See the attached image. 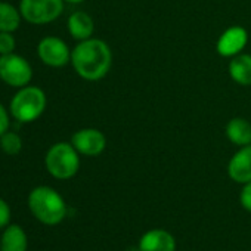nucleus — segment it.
<instances>
[{"instance_id": "1", "label": "nucleus", "mask_w": 251, "mask_h": 251, "mask_svg": "<svg viewBox=\"0 0 251 251\" xmlns=\"http://www.w3.org/2000/svg\"><path fill=\"white\" fill-rule=\"evenodd\" d=\"M71 64L74 71L87 81H98L108 75L112 65V52L108 43L90 37L78 42L71 50Z\"/></svg>"}, {"instance_id": "2", "label": "nucleus", "mask_w": 251, "mask_h": 251, "mask_svg": "<svg viewBox=\"0 0 251 251\" xmlns=\"http://www.w3.org/2000/svg\"><path fill=\"white\" fill-rule=\"evenodd\" d=\"M28 208L43 225H59L67 216V204L59 192L49 186H37L28 195Z\"/></svg>"}, {"instance_id": "3", "label": "nucleus", "mask_w": 251, "mask_h": 251, "mask_svg": "<svg viewBox=\"0 0 251 251\" xmlns=\"http://www.w3.org/2000/svg\"><path fill=\"white\" fill-rule=\"evenodd\" d=\"M45 164L50 176L59 180H67L77 175L80 169V154L73 144L58 142L49 148L45 157Z\"/></svg>"}, {"instance_id": "4", "label": "nucleus", "mask_w": 251, "mask_h": 251, "mask_svg": "<svg viewBox=\"0 0 251 251\" xmlns=\"http://www.w3.org/2000/svg\"><path fill=\"white\" fill-rule=\"evenodd\" d=\"M46 102V95L40 87L24 86L11 100V114L20 123H31L45 112Z\"/></svg>"}, {"instance_id": "5", "label": "nucleus", "mask_w": 251, "mask_h": 251, "mask_svg": "<svg viewBox=\"0 0 251 251\" xmlns=\"http://www.w3.org/2000/svg\"><path fill=\"white\" fill-rule=\"evenodd\" d=\"M64 0H21V17L36 25L49 24L61 17Z\"/></svg>"}, {"instance_id": "6", "label": "nucleus", "mask_w": 251, "mask_h": 251, "mask_svg": "<svg viewBox=\"0 0 251 251\" xmlns=\"http://www.w3.org/2000/svg\"><path fill=\"white\" fill-rule=\"evenodd\" d=\"M0 78L12 87H24L33 78V68L20 55L9 53L0 56Z\"/></svg>"}, {"instance_id": "7", "label": "nucleus", "mask_w": 251, "mask_h": 251, "mask_svg": "<svg viewBox=\"0 0 251 251\" xmlns=\"http://www.w3.org/2000/svg\"><path fill=\"white\" fill-rule=\"evenodd\" d=\"M37 55L43 64L53 68H59L71 62V50L67 43L53 36L40 40L37 46Z\"/></svg>"}, {"instance_id": "8", "label": "nucleus", "mask_w": 251, "mask_h": 251, "mask_svg": "<svg viewBox=\"0 0 251 251\" xmlns=\"http://www.w3.org/2000/svg\"><path fill=\"white\" fill-rule=\"evenodd\" d=\"M71 144L80 155L98 157L106 148V138L99 129L86 127V129L77 130L73 135Z\"/></svg>"}, {"instance_id": "9", "label": "nucleus", "mask_w": 251, "mask_h": 251, "mask_svg": "<svg viewBox=\"0 0 251 251\" xmlns=\"http://www.w3.org/2000/svg\"><path fill=\"white\" fill-rule=\"evenodd\" d=\"M247 43H248V31L241 25H232L220 34L216 43V50L223 58H233L242 53Z\"/></svg>"}, {"instance_id": "10", "label": "nucleus", "mask_w": 251, "mask_h": 251, "mask_svg": "<svg viewBox=\"0 0 251 251\" xmlns=\"http://www.w3.org/2000/svg\"><path fill=\"white\" fill-rule=\"evenodd\" d=\"M227 175L236 183L251 180V145L241 147L227 163Z\"/></svg>"}, {"instance_id": "11", "label": "nucleus", "mask_w": 251, "mask_h": 251, "mask_svg": "<svg viewBox=\"0 0 251 251\" xmlns=\"http://www.w3.org/2000/svg\"><path fill=\"white\" fill-rule=\"evenodd\" d=\"M176 239L166 229H151L142 235L139 251H175Z\"/></svg>"}, {"instance_id": "12", "label": "nucleus", "mask_w": 251, "mask_h": 251, "mask_svg": "<svg viewBox=\"0 0 251 251\" xmlns=\"http://www.w3.org/2000/svg\"><path fill=\"white\" fill-rule=\"evenodd\" d=\"M225 135L238 148L251 145V123L242 117H233L226 124Z\"/></svg>"}, {"instance_id": "13", "label": "nucleus", "mask_w": 251, "mask_h": 251, "mask_svg": "<svg viewBox=\"0 0 251 251\" xmlns=\"http://www.w3.org/2000/svg\"><path fill=\"white\" fill-rule=\"evenodd\" d=\"M67 25H68V31H70L71 37L78 42L90 39L95 33L93 18L83 11H77V12L71 14Z\"/></svg>"}, {"instance_id": "14", "label": "nucleus", "mask_w": 251, "mask_h": 251, "mask_svg": "<svg viewBox=\"0 0 251 251\" xmlns=\"http://www.w3.org/2000/svg\"><path fill=\"white\" fill-rule=\"evenodd\" d=\"M230 78L244 87L251 86V55L250 53H239L230 58L227 67Z\"/></svg>"}, {"instance_id": "15", "label": "nucleus", "mask_w": 251, "mask_h": 251, "mask_svg": "<svg viewBox=\"0 0 251 251\" xmlns=\"http://www.w3.org/2000/svg\"><path fill=\"white\" fill-rule=\"evenodd\" d=\"M28 238L20 225L6 226L0 238V251H27Z\"/></svg>"}, {"instance_id": "16", "label": "nucleus", "mask_w": 251, "mask_h": 251, "mask_svg": "<svg viewBox=\"0 0 251 251\" xmlns=\"http://www.w3.org/2000/svg\"><path fill=\"white\" fill-rule=\"evenodd\" d=\"M21 24V12L11 3L0 2V31L12 33Z\"/></svg>"}, {"instance_id": "17", "label": "nucleus", "mask_w": 251, "mask_h": 251, "mask_svg": "<svg viewBox=\"0 0 251 251\" xmlns=\"http://www.w3.org/2000/svg\"><path fill=\"white\" fill-rule=\"evenodd\" d=\"M0 147L2 151L8 155H17L23 150V139L15 132H6L5 135L0 136Z\"/></svg>"}, {"instance_id": "18", "label": "nucleus", "mask_w": 251, "mask_h": 251, "mask_svg": "<svg viewBox=\"0 0 251 251\" xmlns=\"http://www.w3.org/2000/svg\"><path fill=\"white\" fill-rule=\"evenodd\" d=\"M15 50V39L12 33L0 31V55H9Z\"/></svg>"}, {"instance_id": "19", "label": "nucleus", "mask_w": 251, "mask_h": 251, "mask_svg": "<svg viewBox=\"0 0 251 251\" xmlns=\"http://www.w3.org/2000/svg\"><path fill=\"white\" fill-rule=\"evenodd\" d=\"M239 202L248 213H251V180L244 183L239 194Z\"/></svg>"}, {"instance_id": "20", "label": "nucleus", "mask_w": 251, "mask_h": 251, "mask_svg": "<svg viewBox=\"0 0 251 251\" xmlns=\"http://www.w3.org/2000/svg\"><path fill=\"white\" fill-rule=\"evenodd\" d=\"M9 220H11V208L5 200L0 198V229L8 226Z\"/></svg>"}, {"instance_id": "21", "label": "nucleus", "mask_w": 251, "mask_h": 251, "mask_svg": "<svg viewBox=\"0 0 251 251\" xmlns=\"http://www.w3.org/2000/svg\"><path fill=\"white\" fill-rule=\"evenodd\" d=\"M9 129V115L6 108L0 103V136L5 135Z\"/></svg>"}, {"instance_id": "22", "label": "nucleus", "mask_w": 251, "mask_h": 251, "mask_svg": "<svg viewBox=\"0 0 251 251\" xmlns=\"http://www.w3.org/2000/svg\"><path fill=\"white\" fill-rule=\"evenodd\" d=\"M64 2H67V3H71V5H78V3H83V2H86V0H64Z\"/></svg>"}]
</instances>
